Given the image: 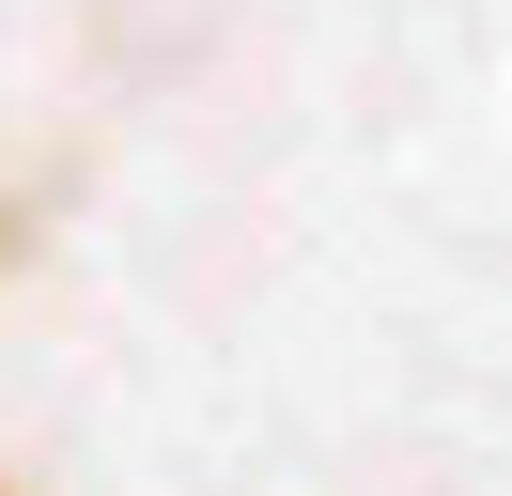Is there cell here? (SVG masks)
<instances>
[{
	"mask_svg": "<svg viewBox=\"0 0 512 496\" xmlns=\"http://www.w3.org/2000/svg\"><path fill=\"white\" fill-rule=\"evenodd\" d=\"M0 496H16V481H0Z\"/></svg>",
	"mask_w": 512,
	"mask_h": 496,
	"instance_id": "6da1fadb",
	"label": "cell"
}]
</instances>
